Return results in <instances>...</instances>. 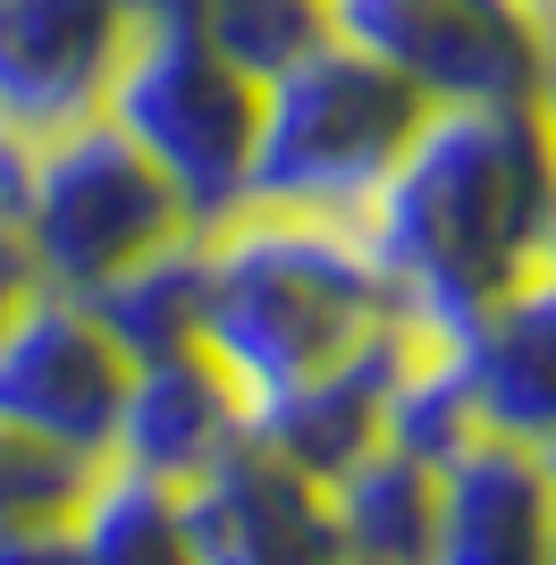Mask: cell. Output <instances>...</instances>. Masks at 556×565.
Listing matches in <instances>:
<instances>
[{"label":"cell","instance_id":"cell-1","mask_svg":"<svg viewBox=\"0 0 556 565\" xmlns=\"http://www.w3.org/2000/svg\"><path fill=\"white\" fill-rule=\"evenodd\" d=\"M354 228L396 312L463 338L556 245V118L539 102H439Z\"/></svg>","mask_w":556,"mask_h":565},{"label":"cell","instance_id":"cell-2","mask_svg":"<svg viewBox=\"0 0 556 565\" xmlns=\"http://www.w3.org/2000/svg\"><path fill=\"white\" fill-rule=\"evenodd\" d=\"M396 321H405L396 287L379 279L354 220L236 203L203 228V347L254 405L346 363L363 338Z\"/></svg>","mask_w":556,"mask_h":565},{"label":"cell","instance_id":"cell-3","mask_svg":"<svg viewBox=\"0 0 556 565\" xmlns=\"http://www.w3.org/2000/svg\"><path fill=\"white\" fill-rule=\"evenodd\" d=\"M430 102L396 68H379L371 51L338 43L303 51L296 68H278L261 85L254 118V169H245V203L270 212H312V220H354L379 194Z\"/></svg>","mask_w":556,"mask_h":565},{"label":"cell","instance_id":"cell-4","mask_svg":"<svg viewBox=\"0 0 556 565\" xmlns=\"http://www.w3.org/2000/svg\"><path fill=\"white\" fill-rule=\"evenodd\" d=\"M101 118L178 186L194 228H211V220H228L245 203L261 85L236 76L194 34V18H185L178 0H143L136 9L127 51H118V68H110V94H101Z\"/></svg>","mask_w":556,"mask_h":565},{"label":"cell","instance_id":"cell-5","mask_svg":"<svg viewBox=\"0 0 556 565\" xmlns=\"http://www.w3.org/2000/svg\"><path fill=\"white\" fill-rule=\"evenodd\" d=\"M9 228H18L25 262H34V287L93 296L118 270H136L143 254H161L169 236H185L194 220H185L178 186L118 136L110 118H76V127L34 143Z\"/></svg>","mask_w":556,"mask_h":565},{"label":"cell","instance_id":"cell-6","mask_svg":"<svg viewBox=\"0 0 556 565\" xmlns=\"http://www.w3.org/2000/svg\"><path fill=\"white\" fill-rule=\"evenodd\" d=\"M329 34L439 102H539L548 18L532 0H329Z\"/></svg>","mask_w":556,"mask_h":565},{"label":"cell","instance_id":"cell-7","mask_svg":"<svg viewBox=\"0 0 556 565\" xmlns=\"http://www.w3.org/2000/svg\"><path fill=\"white\" fill-rule=\"evenodd\" d=\"M127 347L93 321L85 296L34 287L9 321H0V423L25 439L110 465L118 405H127Z\"/></svg>","mask_w":556,"mask_h":565},{"label":"cell","instance_id":"cell-8","mask_svg":"<svg viewBox=\"0 0 556 565\" xmlns=\"http://www.w3.org/2000/svg\"><path fill=\"white\" fill-rule=\"evenodd\" d=\"M178 515H185V541H194L203 565H354L329 481L270 456L254 430L211 472L185 481Z\"/></svg>","mask_w":556,"mask_h":565},{"label":"cell","instance_id":"cell-9","mask_svg":"<svg viewBox=\"0 0 556 565\" xmlns=\"http://www.w3.org/2000/svg\"><path fill=\"white\" fill-rule=\"evenodd\" d=\"M143 0H0V127L25 143L101 118Z\"/></svg>","mask_w":556,"mask_h":565},{"label":"cell","instance_id":"cell-10","mask_svg":"<svg viewBox=\"0 0 556 565\" xmlns=\"http://www.w3.org/2000/svg\"><path fill=\"white\" fill-rule=\"evenodd\" d=\"M421 347H439V338L414 330V321L363 338L346 363H329V372H312V380H296V388L261 397L254 405V439L270 456H287V465H303L312 481L354 472L371 448H388V397H396V380L414 372Z\"/></svg>","mask_w":556,"mask_h":565},{"label":"cell","instance_id":"cell-11","mask_svg":"<svg viewBox=\"0 0 556 565\" xmlns=\"http://www.w3.org/2000/svg\"><path fill=\"white\" fill-rule=\"evenodd\" d=\"M245 430H254V397H245L236 372L203 347V338H194V347L152 354V363L127 372V405H118L110 465L185 490V481L211 472L236 439H245Z\"/></svg>","mask_w":556,"mask_h":565},{"label":"cell","instance_id":"cell-12","mask_svg":"<svg viewBox=\"0 0 556 565\" xmlns=\"http://www.w3.org/2000/svg\"><path fill=\"white\" fill-rule=\"evenodd\" d=\"M548 548H556V481L539 448H514L498 430L463 439L439 465L430 565H548Z\"/></svg>","mask_w":556,"mask_h":565},{"label":"cell","instance_id":"cell-13","mask_svg":"<svg viewBox=\"0 0 556 565\" xmlns=\"http://www.w3.org/2000/svg\"><path fill=\"white\" fill-rule=\"evenodd\" d=\"M456 380L472 397V423L514 439V448H556V262L498 296L463 338H447Z\"/></svg>","mask_w":556,"mask_h":565},{"label":"cell","instance_id":"cell-14","mask_svg":"<svg viewBox=\"0 0 556 565\" xmlns=\"http://www.w3.org/2000/svg\"><path fill=\"white\" fill-rule=\"evenodd\" d=\"M338 523H346L354 565H430V523H439V465L405 448H371L354 472L329 481Z\"/></svg>","mask_w":556,"mask_h":565},{"label":"cell","instance_id":"cell-15","mask_svg":"<svg viewBox=\"0 0 556 565\" xmlns=\"http://www.w3.org/2000/svg\"><path fill=\"white\" fill-rule=\"evenodd\" d=\"M85 305H93V321L127 347V363L194 347V338H203V228L169 236L161 254H143L136 270H118L110 287H93Z\"/></svg>","mask_w":556,"mask_h":565},{"label":"cell","instance_id":"cell-16","mask_svg":"<svg viewBox=\"0 0 556 565\" xmlns=\"http://www.w3.org/2000/svg\"><path fill=\"white\" fill-rule=\"evenodd\" d=\"M76 548L85 565H203L194 541H185V515H178V490L169 481H143L127 465H101V481L85 490L76 507Z\"/></svg>","mask_w":556,"mask_h":565},{"label":"cell","instance_id":"cell-17","mask_svg":"<svg viewBox=\"0 0 556 565\" xmlns=\"http://www.w3.org/2000/svg\"><path fill=\"white\" fill-rule=\"evenodd\" d=\"M194 34H203L236 76L270 85L278 68H296L303 51L329 43V0H178Z\"/></svg>","mask_w":556,"mask_h":565},{"label":"cell","instance_id":"cell-18","mask_svg":"<svg viewBox=\"0 0 556 565\" xmlns=\"http://www.w3.org/2000/svg\"><path fill=\"white\" fill-rule=\"evenodd\" d=\"M93 481H101V465H85V456L51 448V439H25V430L0 423V532L68 523Z\"/></svg>","mask_w":556,"mask_h":565},{"label":"cell","instance_id":"cell-19","mask_svg":"<svg viewBox=\"0 0 556 565\" xmlns=\"http://www.w3.org/2000/svg\"><path fill=\"white\" fill-rule=\"evenodd\" d=\"M0 565H85L76 523H25V532H0Z\"/></svg>","mask_w":556,"mask_h":565},{"label":"cell","instance_id":"cell-20","mask_svg":"<svg viewBox=\"0 0 556 565\" xmlns=\"http://www.w3.org/2000/svg\"><path fill=\"white\" fill-rule=\"evenodd\" d=\"M25 296H34V262H25L18 228H9V220H0V321H9V312H18Z\"/></svg>","mask_w":556,"mask_h":565},{"label":"cell","instance_id":"cell-21","mask_svg":"<svg viewBox=\"0 0 556 565\" xmlns=\"http://www.w3.org/2000/svg\"><path fill=\"white\" fill-rule=\"evenodd\" d=\"M539 110L556 118V18H548V85H539Z\"/></svg>","mask_w":556,"mask_h":565},{"label":"cell","instance_id":"cell-22","mask_svg":"<svg viewBox=\"0 0 556 565\" xmlns=\"http://www.w3.org/2000/svg\"><path fill=\"white\" fill-rule=\"evenodd\" d=\"M532 9H539V18H556V0H532Z\"/></svg>","mask_w":556,"mask_h":565},{"label":"cell","instance_id":"cell-23","mask_svg":"<svg viewBox=\"0 0 556 565\" xmlns=\"http://www.w3.org/2000/svg\"><path fill=\"white\" fill-rule=\"evenodd\" d=\"M539 465H548V481H556V448H548V456H539Z\"/></svg>","mask_w":556,"mask_h":565},{"label":"cell","instance_id":"cell-24","mask_svg":"<svg viewBox=\"0 0 556 565\" xmlns=\"http://www.w3.org/2000/svg\"><path fill=\"white\" fill-rule=\"evenodd\" d=\"M548 565H556V548H548Z\"/></svg>","mask_w":556,"mask_h":565}]
</instances>
